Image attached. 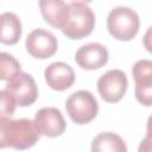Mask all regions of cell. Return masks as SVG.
Masks as SVG:
<instances>
[{"label":"cell","mask_w":152,"mask_h":152,"mask_svg":"<svg viewBox=\"0 0 152 152\" xmlns=\"http://www.w3.org/2000/svg\"><path fill=\"white\" fill-rule=\"evenodd\" d=\"M40 138V134L30 119H0V148L27 150Z\"/></svg>","instance_id":"1"},{"label":"cell","mask_w":152,"mask_h":152,"mask_svg":"<svg viewBox=\"0 0 152 152\" xmlns=\"http://www.w3.org/2000/svg\"><path fill=\"white\" fill-rule=\"evenodd\" d=\"M95 14L87 4L71 2L66 5V14L61 27L62 32L70 39H82L93 32Z\"/></svg>","instance_id":"2"},{"label":"cell","mask_w":152,"mask_h":152,"mask_svg":"<svg viewBox=\"0 0 152 152\" xmlns=\"http://www.w3.org/2000/svg\"><path fill=\"white\" fill-rule=\"evenodd\" d=\"M139 15L129 7H115L107 17V28L109 34L121 42H128L133 39L139 31Z\"/></svg>","instance_id":"3"},{"label":"cell","mask_w":152,"mask_h":152,"mask_svg":"<svg viewBox=\"0 0 152 152\" xmlns=\"http://www.w3.org/2000/svg\"><path fill=\"white\" fill-rule=\"evenodd\" d=\"M65 109L71 121L77 125H86L97 115L99 103L90 91L77 90L66 99Z\"/></svg>","instance_id":"4"},{"label":"cell","mask_w":152,"mask_h":152,"mask_svg":"<svg viewBox=\"0 0 152 152\" xmlns=\"http://www.w3.org/2000/svg\"><path fill=\"white\" fill-rule=\"evenodd\" d=\"M6 90L11 93L19 107H28L38 97V87L34 78L21 70L7 81Z\"/></svg>","instance_id":"5"},{"label":"cell","mask_w":152,"mask_h":152,"mask_svg":"<svg viewBox=\"0 0 152 152\" xmlns=\"http://www.w3.org/2000/svg\"><path fill=\"white\" fill-rule=\"evenodd\" d=\"M127 87V76L120 69L108 70L97 80V91L102 100L108 103H115L120 101L125 96Z\"/></svg>","instance_id":"6"},{"label":"cell","mask_w":152,"mask_h":152,"mask_svg":"<svg viewBox=\"0 0 152 152\" xmlns=\"http://www.w3.org/2000/svg\"><path fill=\"white\" fill-rule=\"evenodd\" d=\"M25 46L27 52L38 59H45L52 57L57 49V38L49 31L43 28H36L26 37Z\"/></svg>","instance_id":"7"},{"label":"cell","mask_w":152,"mask_h":152,"mask_svg":"<svg viewBox=\"0 0 152 152\" xmlns=\"http://www.w3.org/2000/svg\"><path fill=\"white\" fill-rule=\"evenodd\" d=\"M135 81V99L139 103L150 107L152 102V62L150 59L137 61L132 68Z\"/></svg>","instance_id":"8"},{"label":"cell","mask_w":152,"mask_h":152,"mask_svg":"<svg viewBox=\"0 0 152 152\" xmlns=\"http://www.w3.org/2000/svg\"><path fill=\"white\" fill-rule=\"evenodd\" d=\"M33 122L39 134L49 138L59 137L66 127L62 112L56 107H44L39 109L34 115Z\"/></svg>","instance_id":"9"},{"label":"cell","mask_w":152,"mask_h":152,"mask_svg":"<svg viewBox=\"0 0 152 152\" xmlns=\"http://www.w3.org/2000/svg\"><path fill=\"white\" fill-rule=\"evenodd\" d=\"M108 50L100 43H88L78 48L75 55L76 63L86 70H96L108 62Z\"/></svg>","instance_id":"10"},{"label":"cell","mask_w":152,"mask_h":152,"mask_svg":"<svg viewBox=\"0 0 152 152\" xmlns=\"http://www.w3.org/2000/svg\"><path fill=\"white\" fill-rule=\"evenodd\" d=\"M46 84L57 91L69 89L75 82L74 69L64 62H53L44 71Z\"/></svg>","instance_id":"11"},{"label":"cell","mask_w":152,"mask_h":152,"mask_svg":"<svg viewBox=\"0 0 152 152\" xmlns=\"http://www.w3.org/2000/svg\"><path fill=\"white\" fill-rule=\"evenodd\" d=\"M21 21L19 17L12 12L0 14V43L5 45H14L21 37Z\"/></svg>","instance_id":"12"},{"label":"cell","mask_w":152,"mask_h":152,"mask_svg":"<svg viewBox=\"0 0 152 152\" xmlns=\"http://www.w3.org/2000/svg\"><path fill=\"white\" fill-rule=\"evenodd\" d=\"M39 10L49 25L61 30L66 14V4L64 0H39Z\"/></svg>","instance_id":"13"},{"label":"cell","mask_w":152,"mask_h":152,"mask_svg":"<svg viewBox=\"0 0 152 152\" xmlns=\"http://www.w3.org/2000/svg\"><path fill=\"white\" fill-rule=\"evenodd\" d=\"M93 152H126L127 146L124 139L113 132H102L97 134L91 142Z\"/></svg>","instance_id":"14"},{"label":"cell","mask_w":152,"mask_h":152,"mask_svg":"<svg viewBox=\"0 0 152 152\" xmlns=\"http://www.w3.org/2000/svg\"><path fill=\"white\" fill-rule=\"evenodd\" d=\"M20 71V63L10 53L0 52V80L8 81Z\"/></svg>","instance_id":"15"},{"label":"cell","mask_w":152,"mask_h":152,"mask_svg":"<svg viewBox=\"0 0 152 152\" xmlns=\"http://www.w3.org/2000/svg\"><path fill=\"white\" fill-rule=\"evenodd\" d=\"M17 103L10 91L0 90V119L11 118L14 114Z\"/></svg>","instance_id":"16"},{"label":"cell","mask_w":152,"mask_h":152,"mask_svg":"<svg viewBox=\"0 0 152 152\" xmlns=\"http://www.w3.org/2000/svg\"><path fill=\"white\" fill-rule=\"evenodd\" d=\"M72 2H83V4H88V2H91L93 0H71Z\"/></svg>","instance_id":"17"}]
</instances>
